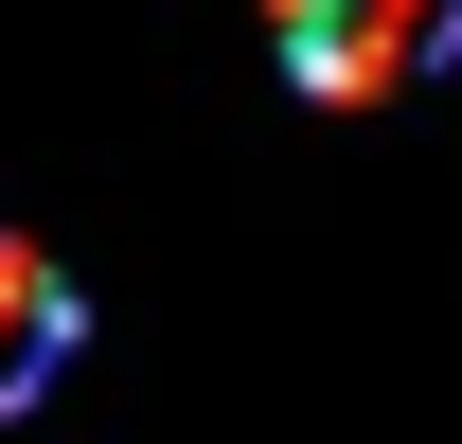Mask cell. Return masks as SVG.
I'll use <instances>...</instances> for the list:
<instances>
[{
    "mask_svg": "<svg viewBox=\"0 0 462 444\" xmlns=\"http://www.w3.org/2000/svg\"><path fill=\"white\" fill-rule=\"evenodd\" d=\"M285 36V71L320 89V107H392L427 54H462V0H302V18H267Z\"/></svg>",
    "mask_w": 462,
    "mask_h": 444,
    "instance_id": "obj_1",
    "label": "cell"
},
{
    "mask_svg": "<svg viewBox=\"0 0 462 444\" xmlns=\"http://www.w3.org/2000/svg\"><path fill=\"white\" fill-rule=\"evenodd\" d=\"M54 356H71V284L36 267V249H18V231H0V409H18V391L54 374Z\"/></svg>",
    "mask_w": 462,
    "mask_h": 444,
    "instance_id": "obj_2",
    "label": "cell"
}]
</instances>
